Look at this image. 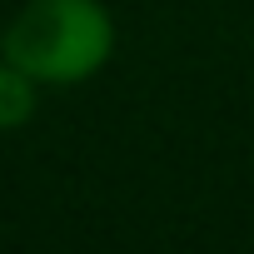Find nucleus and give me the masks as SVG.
I'll return each instance as SVG.
<instances>
[{
	"label": "nucleus",
	"instance_id": "nucleus-1",
	"mask_svg": "<svg viewBox=\"0 0 254 254\" xmlns=\"http://www.w3.org/2000/svg\"><path fill=\"white\" fill-rule=\"evenodd\" d=\"M120 45V25L105 0H25L0 25V55L45 90L90 85Z\"/></svg>",
	"mask_w": 254,
	"mask_h": 254
},
{
	"label": "nucleus",
	"instance_id": "nucleus-2",
	"mask_svg": "<svg viewBox=\"0 0 254 254\" xmlns=\"http://www.w3.org/2000/svg\"><path fill=\"white\" fill-rule=\"evenodd\" d=\"M40 80H30L20 65H10L5 55H0V135L10 130H25V125L35 120L40 110Z\"/></svg>",
	"mask_w": 254,
	"mask_h": 254
}]
</instances>
